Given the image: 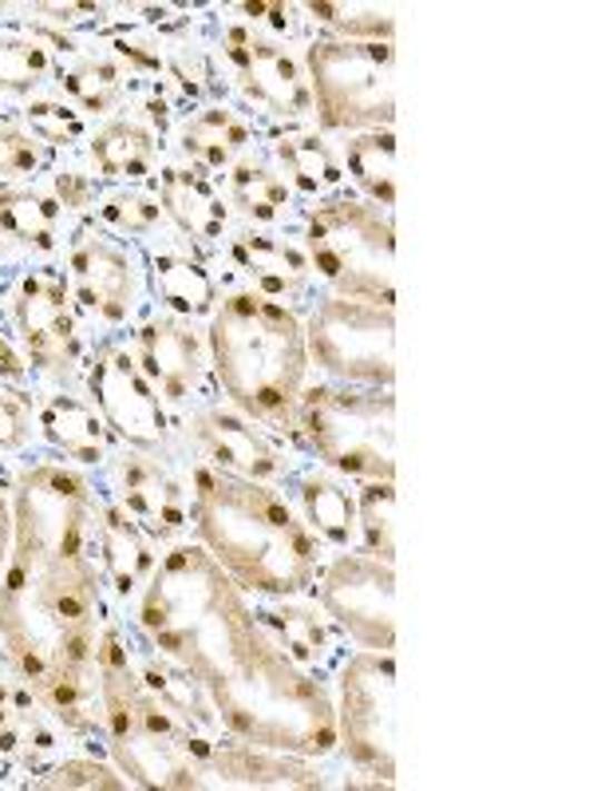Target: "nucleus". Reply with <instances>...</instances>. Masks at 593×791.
Masks as SVG:
<instances>
[{"label": "nucleus", "mask_w": 593, "mask_h": 791, "mask_svg": "<svg viewBox=\"0 0 593 791\" xmlns=\"http://www.w3.org/2000/svg\"><path fill=\"white\" fill-rule=\"evenodd\" d=\"M147 368L178 392L182 380H190V373H195V340L175 329H151V337H147Z\"/></svg>", "instance_id": "f03ea898"}, {"label": "nucleus", "mask_w": 593, "mask_h": 791, "mask_svg": "<svg viewBox=\"0 0 593 791\" xmlns=\"http://www.w3.org/2000/svg\"><path fill=\"white\" fill-rule=\"evenodd\" d=\"M99 392H103L107 412L116 416V424L123 427V432H131V436H139V439H155L151 396L135 384L131 360H127V356H119L116 365L99 373Z\"/></svg>", "instance_id": "f257e3e1"}, {"label": "nucleus", "mask_w": 593, "mask_h": 791, "mask_svg": "<svg viewBox=\"0 0 593 791\" xmlns=\"http://www.w3.org/2000/svg\"><path fill=\"white\" fill-rule=\"evenodd\" d=\"M52 419H56V427H60V436H63V444L76 452L80 447V439H96V432H99V424L88 416V412L80 408V404H71V401H60L52 408Z\"/></svg>", "instance_id": "6e6552de"}, {"label": "nucleus", "mask_w": 593, "mask_h": 791, "mask_svg": "<svg viewBox=\"0 0 593 791\" xmlns=\"http://www.w3.org/2000/svg\"><path fill=\"white\" fill-rule=\"evenodd\" d=\"M96 155H99V162H103L107 170H131V175H139V170H142V162H139L142 135L119 127V131L103 135V139L96 142Z\"/></svg>", "instance_id": "423d86ee"}, {"label": "nucleus", "mask_w": 593, "mask_h": 791, "mask_svg": "<svg viewBox=\"0 0 593 791\" xmlns=\"http://www.w3.org/2000/svg\"><path fill=\"white\" fill-rule=\"evenodd\" d=\"M353 167H356V175H360L364 182H373L376 195H380V182H384V190L392 195V147H388V139H384V147H380V139L356 142Z\"/></svg>", "instance_id": "0eeeda50"}, {"label": "nucleus", "mask_w": 593, "mask_h": 791, "mask_svg": "<svg viewBox=\"0 0 593 791\" xmlns=\"http://www.w3.org/2000/svg\"><path fill=\"white\" fill-rule=\"evenodd\" d=\"M20 439V419L12 416V408L0 401V444H17Z\"/></svg>", "instance_id": "1a4fd4ad"}, {"label": "nucleus", "mask_w": 593, "mask_h": 791, "mask_svg": "<svg viewBox=\"0 0 593 791\" xmlns=\"http://www.w3.org/2000/svg\"><path fill=\"white\" fill-rule=\"evenodd\" d=\"M309 511L333 538H345L348 526H353V507H348V498L340 495L337 487H328V483L309 487Z\"/></svg>", "instance_id": "20e7f679"}, {"label": "nucleus", "mask_w": 593, "mask_h": 791, "mask_svg": "<svg viewBox=\"0 0 593 791\" xmlns=\"http://www.w3.org/2000/svg\"><path fill=\"white\" fill-rule=\"evenodd\" d=\"M48 218H52V206L40 202V198H32V195H12L0 202V223L17 234H36L40 241H48L45 238Z\"/></svg>", "instance_id": "39448f33"}, {"label": "nucleus", "mask_w": 593, "mask_h": 791, "mask_svg": "<svg viewBox=\"0 0 593 791\" xmlns=\"http://www.w3.org/2000/svg\"><path fill=\"white\" fill-rule=\"evenodd\" d=\"M162 289L178 309H206L210 305V281L202 277V269L182 266V261L162 266Z\"/></svg>", "instance_id": "7ed1b4c3"}]
</instances>
